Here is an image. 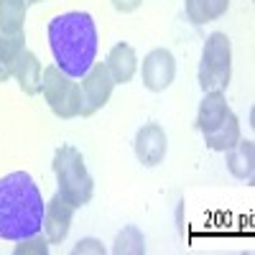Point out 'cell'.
<instances>
[{"instance_id":"ba28073f","label":"cell","mask_w":255,"mask_h":255,"mask_svg":"<svg viewBox=\"0 0 255 255\" xmlns=\"http://www.w3.org/2000/svg\"><path fill=\"white\" fill-rule=\"evenodd\" d=\"M135 158L148 166V168H153L158 163H163L166 153H168V138H166V130L158 125V123H145L140 130L135 133Z\"/></svg>"},{"instance_id":"5b68a950","label":"cell","mask_w":255,"mask_h":255,"mask_svg":"<svg viewBox=\"0 0 255 255\" xmlns=\"http://www.w3.org/2000/svg\"><path fill=\"white\" fill-rule=\"evenodd\" d=\"M41 95H44L46 105L56 118L61 120L79 118V105H82L79 82L72 79L69 74H64L56 64L46 67L44 74H41Z\"/></svg>"},{"instance_id":"8992f818","label":"cell","mask_w":255,"mask_h":255,"mask_svg":"<svg viewBox=\"0 0 255 255\" xmlns=\"http://www.w3.org/2000/svg\"><path fill=\"white\" fill-rule=\"evenodd\" d=\"M115 90V79L108 72L105 61H95L90 72L82 77L79 82V95H82V105H79V115L82 118H92L95 113H100L105 105L110 102Z\"/></svg>"},{"instance_id":"52a82bcc","label":"cell","mask_w":255,"mask_h":255,"mask_svg":"<svg viewBox=\"0 0 255 255\" xmlns=\"http://www.w3.org/2000/svg\"><path fill=\"white\" fill-rule=\"evenodd\" d=\"M174 77H176V59L168 49H153L145 54L143 69H140V79L145 90L163 92L171 87Z\"/></svg>"},{"instance_id":"8fae6325","label":"cell","mask_w":255,"mask_h":255,"mask_svg":"<svg viewBox=\"0 0 255 255\" xmlns=\"http://www.w3.org/2000/svg\"><path fill=\"white\" fill-rule=\"evenodd\" d=\"M105 67H108V72L113 74L115 84H128L135 72H138V56H135V49L130 44H115L108 54V61H105Z\"/></svg>"},{"instance_id":"4fadbf2b","label":"cell","mask_w":255,"mask_h":255,"mask_svg":"<svg viewBox=\"0 0 255 255\" xmlns=\"http://www.w3.org/2000/svg\"><path fill=\"white\" fill-rule=\"evenodd\" d=\"M225 153H227V171L235 179L250 184L253 174H255V145H253V140H243L240 138Z\"/></svg>"},{"instance_id":"ffe728a7","label":"cell","mask_w":255,"mask_h":255,"mask_svg":"<svg viewBox=\"0 0 255 255\" xmlns=\"http://www.w3.org/2000/svg\"><path fill=\"white\" fill-rule=\"evenodd\" d=\"M72 253H74V255H79V253H105V248H102V243H97V240H79Z\"/></svg>"},{"instance_id":"9c48e42d","label":"cell","mask_w":255,"mask_h":255,"mask_svg":"<svg viewBox=\"0 0 255 255\" xmlns=\"http://www.w3.org/2000/svg\"><path fill=\"white\" fill-rule=\"evenodd\" d=\"M74 212H77V207L69 204L59 191L51 197V202L44 207V232H46L49 245H59L67 240L69 230H72Z\"/></svg>"},{"instance_id":"6da1fadb","label":"cell","mask_w":255,"mask_h":255,"mask_svg":"<svg viewBox=\"0 0 255 255\" xmlns=\"http://www.w3.org/2000/svg\"><path fill=\"white\" fill-rule=\"evenodd\" d=\"M97 26L90 13L69 10L49 20V46L56 67L72 79H82L97 59Z\"/></svg>"},{"instance_id":"7a4b0ae2","label":"cell","mask_w":255,"mask_h":255,"mask_svg":"<svg viewBox=\"0 0 255 255\" xmlns=\"http://www.w3.org/2000/svg\"><path fill=\"white\" fill-rule=\"evenodd\" d=\"M44 199L41 189L26 171L0 176V238L26 240L44 227Z\"/></svg>"},{"instance_id":"3957f363","label":"cell","mask_w":255,"mask_h":255,"mask_svg":"<svg viewBox=\"0 0 255 255\" xmlns=\"http://www.w3.org/2000/svg\"><path fill=\"white\" fill-rule=\"evenodd\" d=\"M54 176L59 184V194L67 199L69 204H74L77 209L90 204L95 197V181L84 166L82 153L77 151L74 145H59L54 151Z\"/></svg>"},{"instance_id":"ac0fdd59","label":"cell","mask_w":255,"mask_h":255,"mask_svg":"<svg viewBox=\"0 0 255 255\" xmlns=\"http://www.w3.org/2000/svg\"><path fill=\"white\" fill-rule=\"evenodd\" d=\"M113 253L123 255V253H145V243H143V235L135 230V227H125L118 240H115V248Z\"/></svg>"},{"instance_id":"d6986e66","label":"cell","mask_w":255,"mask_h":255,"mask_svg":"<svg viewBox=\"0 0 255 255\" xmlns=\"http://www.w3.org/2000/svg\"><path fill=\"white\" fill-rule=\"evenodd\" d=\"M15 255H23V253H36V255H46L49 253V240L41 238V232L26 238V240H18V248L13 250Z\"/></svg>"},{"instance_id":"277c9868","label":"cell","mask_w":255,"mask_h":255,"mask_svg":"<svg viewBox=\"0 0 255 255\" xmlns=\"http://www.w3.org/2000/svg\"><path fill=\"white\" fill-rule=\"evenodd\" d=\"M232 79V44L227 33H209L199 61V84L204 92H225Z\"/></svg>"},{"instance_id":"7c38bea8","label":"cell","mask_w":255,"mask_h":255,"mask_svg":"<svg viewBox=\"0 0 255 255\" xmlns=\"http://www.w3.org/2000/svg\"><path fill=\"white\" fill-rule=\"evenodd\" d=\"M41 74H44V69H41V61L36 59L33 51H23L18 56L15 61V69H13V79L18 82V87L23 95L33 97L41 92Z\"/></svg>"},{"instance_id":"9a60e30c","label":"cell","mask_w":255,"mask_h":255,"mask_svg":"<svg viewBox=\"0 0 255 255\" xmlns=\"http://www.w3.org/2000/svg\"><path fill=\"white\" fill-rule=\"evenodd\" d=\"M186 18L191 20L194 26H204L212 23L227 13L230 8V0H186Z\"/></svg>"},{"instance_id":"30bf717a","label":"cell","mask_w":255,"mask_h":255,"mask_svg":"<svg viewBox=\"0 0 255 255\" xmlns=\"http://www.w3.org/2000/svg\"><path fill=\"white\" fill-rule=\"evenodd\" d=\"M230 105L225 100V92H207L202 105H199V113H197V128L202 135H209L215 133L217 128L227 120L230 115Z\"/></svg>"},{"instance_id":"5bb4252c","label":"cell","mask_w":255,"mask_h":255,"mask_svg":"<svg viewBox=\"0 0 255 255\" xmlns=\"http://www.w3.org/2000/svg\"><path fill=\"white\" fill-rule=\"evenodd\" d=\"M26 51V33L3 36L0 33V84L13 77L18 56Z\"/></svg>"},{"instance_id":"2e32d148","label":"cell","mask_w":255,"mask_h":255,"mask_svg":"<svg viewBox=\"0 0 255 255\" xmlns=\"http://www.w3.org/2000/svg\"><path fill=\"white\" fill-rule=\"evenodd\" d=\"M26 0H0V33L13 36L23 33L26 26Z\"/></svg>"},{"instance_id":"7402d4cb","label":"cell","mask_w":255,"mask_h":255,"mask_svg":"<svg viewBox=\"0 0 255 255\" xmlns=\"http://www.w3.org/2000/svg\"><path fill=\"white\" fill-rule=\"evenodd\" d=\"M28 5H38V3H44V0H26Z\"/></svg>"},{"instance_id":"e0dca14e","label":"cell","mask_w":255,"mask_h":255,"mask_svg":"<svg viewBox=\"0 0 255 255\" xmlns=\"http://www.w3.org/2000/svg\"><path fill=\"white\" fill-rule=\"evenodd\" d=\"M238 140H240V120H238L235 113H230L227 120L217 128L215 133L204 135V143H207L209 151H220V153L230 151V148L235 145Z\"/></svg>"},{"instance_id":"44dd1931","label":"cell","mask_w":255,"mask_h":255,"mask_svg":"<svg viewBox=\"0 0 255 255\" xmlns=\"http://www.w3.org/2000/svg\"><path fill=\"white\" fill-rule=\"evenodd\" d=\"M140 3L143 0H113L115 10H120V13H133V10L140 8Z\"/></svg>"}]
</instances>
